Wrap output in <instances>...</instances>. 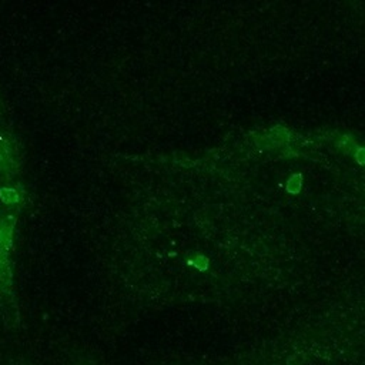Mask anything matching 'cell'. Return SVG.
Instances as JSON below:
<instances>
[{
  "label": "cell",
  "instance_id": "1",
  "mask_svg": "<svg viewBox=\"0 0 365 365\" xmlns=\"http://www.w3.org/2000/svg\"><path fill=\"white\" fill-rule=\"evenodd\" d=\"M70 365H106L90 354H73Z\"/></svg>",
  "mask_w": 365,
  "mask_h": 365
},
{
  "label": "cell",
  "instance_id": "2",
  "mask_svg": "<svg viewBox=\"0 0 365 365\" xmlns=\"http://www.w3.org/2000/svg\"><path fill=\"white\" fill-rule=\"evenodd\" d=\"M10 365H31V364H29V362H21V361H17V362H13V364H10Z\"/></svg>",
  "mask_w": 365,
  "mask_h": 365
}]
</instances>
